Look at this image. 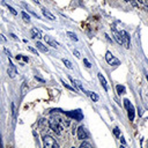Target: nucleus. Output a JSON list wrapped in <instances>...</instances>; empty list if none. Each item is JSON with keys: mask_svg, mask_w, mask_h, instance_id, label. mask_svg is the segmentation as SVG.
<instances>
[{"mask_svg": "<svg viewBox=\"0 0 148 148\" xmlns=\"http://www.w3.org/2000/svg\"><path fill=\"white\" fill-rule=\"evenodd\" d=\"M43 145L45 148H59V145L51 135H44L43 136Z\"/></svg>", "mask_w": 148, "mask_h": 148, "instance_id": "1", "label": "nucleus"}, {"mask_svg": "<svg viewBox=\"0 0 148 148\" xmlns=\"http://www.w3.org/2000/svg\"><path fill=\"white\" fill-rule=\"evenodd\" d=\"M51 130L57 134V135H60L62 133V125L59 123L58 119H51L50 123H49Z\"/></svg>", "mask_w": 148, "mask_h": 148, "instance_id": "2", "label": "nucleus"}, {"mask_svg": "<svg viewBox=\"0 0 148 148\" xmlns=\"http://www.w3.org/2000/svg\"><path fill=\"white\" fill-rule=\"evenodd\" d=\"M105 60H106V62H108L109 65H112V66H118V65H120L119 59H117L111 52H106V54H105Z\"/></svg>", "mask_w": 148, "mask_h": 148, "instance_id": "3", "label": "nucleus"}, {"mask_svg": "<svg viewBox=\"0 0 148 148\" xmlns=\"http://www.w3.org/2000/svg\"><path fill=\"white\" fill-rule=\"evenodd\" d=\"M124 104H125V106H126V109H127V113H128L130 120H133V119H134V108H133L132 103H131L127 98H125V99H124Z\"/></svg>", "mask_w": 148, "mask_h": 148, "instance_id": "4", "label": "nucleus"}, {"mask_svg": "<svg viewBox=\"0 0 148 148\" xmlns=\"http://www.w3.org/2000/svg\"><path fill=\"white\" fill-rule=\"evenodd\" d=\"M120 36H121V39H123V45H124V47H125V49H130L131 42H130V36H128V34H127L126 31L121 30V31H120Z\"/></svg>", "mask_w": 148, "mask_h": 148, "instance_id": "5", "label": "nucleus"}, {"mask_svg": "<svg viewBox=\"0 0 148 148\" xmlns=\"http://www.w3.org/2000/svg\"><path fill=\"white\" fill-rule=\"evenodd\" d=\"M76 134H77L79 140H86L87 136H88V133H87V131H86V128H84L83 126H80V127L77 128Z\"/></svg>", "mask_w": 148, "mask_h": 148, "instance_id": "6", "label": "nucleus"}, {"mask_svg": "<svg viewBox=\"0 0 148 148\" xmlns=\"http://www.w3.org/2000/svg\"><path fill=\"white\" fill-rule=\"evenodd\" d=\"M7 73H8V75H9V77H12V79H14L15 76H16V68H15V66L12 64V62H9V67L7 68Z\"/></svg>", "mask_w": 148, "mask_h": 148, "instance_id": "7", "label": "nucleus"}, {"mask_svg": "<svg viewBox=\"0 0 148 148\" xmlns=\"http://www.w3.org/2000/svg\"><path fill=\"white\" fill-rule=\"evenodd\" d=\"M112 29V32H113V37H114V39L117 40V43L118 44H123V39H121V36H120V32H118L113 27L111 28Z\"/></svg>", "mask_w": 148, "mask_h": 148, "instance_id": "8", "label": "nucleus"}, {"mask_svg": "<svg viewBox=\"0 0 148 148\" xmlns=\"http://www.w3.org/2000/svg\"><path fill=\"white\" fill-rule=\"evenodd\" d=\"M44 39L46 40V43H47L49 45H51V46H53V47H56V49H57V47H59V43H58V42H56L54 39L50 38L49 36H45V37H44Z\"/></svg>", "mask_w": 148, "mask_h": 148, "instance_id": "9", "label": "nucleus"}, {"mask_svg": "<svg viewBox=\"0 0 148 148\" xmlns=\"http://www.w3.org/2000/svg\"><path fill=\"white\" fill-rule=\"evenodd\" d=\"M97 76H98V80H99V82L102 83V86H103V88H104L105 90H108V89H109V87H108V83H106V80L104 79V76L102 75V73H98V74H97Z\"/></svg>", "mask_w": 148, "mask_h": 148, "instance_id": "10", "label": "nucleus"}, {"mask_svg": "<svg viewBox=\"0 0 148 148\" xmlns=\"http://www.w3.org/2000/svg\"><path fill=\"white\" fill-rule=\"evenodd\" d=\"M68 114H69L71 117H74V119H76V120L82 119V113H81L80 110H76V111H74V112H69Z\"/></svg>", "mask_w": 148, "mask_h": 148, "instance_id": "11", "label": "nucleus"}, {"mask_svg": "<svg viewBox=\"0 0 148 148\" xmlns=\"http://www.w3.org/2000/svg\"><path fill=\"white\" fill-rule=\"evenodd\" d=\"M42 13H43V15H44L45 17H47L49 20H51V21H54V20H56V16H54L52 13H50L49 10H46V9H42Z\"/></svg>", "mask_w": 148, "mask_h": 148, "instance_id": "12", "label": "nucleus"}, {"mask_svg": "<svg viewBox=\"0 0 148 148\" xmlns=\"http://www.w3.org/2000/svg\"><path fill=\"white\" fill-rule=\"evenodd\" d=\"M31 35H32V38H35V39H39V38H42V36H40V32L37 30V29H31Z\"/></svg>", "mask_w": 148, "mask_h": 148, "instance_id": "13", "label": "nucleus"}, {"mask_svg": "<svg viewBox=\"0 0 148 148\" xmlns=\"http://www.w3.org/2000/svg\"><path fill=\"white\" fill-rule=\"evenodd\" d=\"M69 80H71V81H72V82H73V83H74V84H75V86H76V87L80 89V90H82L83 92H87V91H84V89H83V86L81 84V82H80V81H77V80H73L72 77H69Z\"/></svg>", "mask_w": 148, "mask_h": 148, "instance_id": "14", "label": "nucleus"}, {"mask_svg": "<svg viewBox=\"0 0 148 148\" xmlns=\"http://www.w3.org/2000/svg\"><path fill=\"white\" fill-rule=\"evenodd\" d=\"M86 94L92 99V102H97V101H98V95H97V94H95V92H92V91H87Z\"/></svg>", "mask_w": 148, "mask_h": 148, "instance_id": "15", "label": "nucleus"}, {"mask_svg": "<svg viewBox=\"0 0 148 148\" xmlns=\"http://www.w3.org/2000/svg\"><path fill=\"white\" fill-rule=\"evenodd\" d=\"M36 46H37V49H39L42 52H45V53H46V52H49V49H47L46 46H44L40 42H37V43H36Z\"/></svg>", "mask_w": 148, "mask_h": 148, "instance_id": "16", "label": "nucleus"}, {"mask_svg": "<svg viewBox=\"0 0 148 148\" xmlns=\"http://www.w3.org/2000/svg\"><path fill=\"white\" fill-rule=\"evenodd\" d=\"M68 37H69V39L71 40H74V42H77L79 39H77V37H76V35L74 34V32H71V31H67V34H66Z\"/></svg>", "mask_w": 148, "mask_h": 148, "instance_id": "17", "label": "nucleus"}, {"mask_svg": "<svg viewBox=\"0 0 148 148\" xmlns=\"http://www.w3.org/2000/svg\"><path fill=\"white\" fill-rule=\"evenodd\" d=\"M116 90H117V92H118L119 95L125 94V87H124V86H120V84L116 86Z\"/></svg>", "mask_w": 148, "mask_h": 148, "instance_id": "18", "label": "nucleus"}, {"mask_svg": "<svg viewBox=\"0 0 148 148\" xmlns=\"http://www.w3.org/2000/svg\"><path fill=\"white\" fill-rule=\"evenodd\" d=\"M62 62L65 64V66H66L68 69H73V65H72V62H71L68 59H65V58H64V59H62Z\"/></svg>", "mask_w": 148, "mask_h": 148, "instance_id": "19", "label": "nucleus"}, {"mask_svg": "<svg viewBox=\"0 0 148 148\" xmlns=\"http://www.w3.org/2000/svg\"><path fill=\"white\" fill-rule=\"evenodd\" d=\"M60 81H61V83H62V86H64V87H66L67 89H69V90H72V91H74V92H75V89H74L73 87H71L68 83H66V82H65V80H62V79H61Z\"/></svg>", "mask_w": 148, "mask_h": 148, "instance_id": "20", "label": "nucleus"}, {"mask_svg": "<svg viewBox=\"0 0 148 148\" xmlns=\"http://www.w3.org/2000/svg\"><path fill=\"white\" fill-rule=\"evenodd\" d=\"M21 16L23 17V20H24L25 22H30V16H29L25 12H22V13H21Z\"/></svg>", "mask_w": 148, "mask_h": 148, "instance_id": "21", "label": "nucleus"}, {"mask_svg": "<svg viewBox=\"0 0 148 148\" xmlns=\"http://www.w3.org/2000/svg\"><path fill=\"white\" fill-rule=\"evenodd\" d=\"M3 5H6V6H7V8H8L9 10H10V13H12L13 15H16V14H17V12H16V10H15V9H14V8L12 7V6H9V5H7V3H5V2H3Z\"/></svg>", "mask_w": 148, "mask_h": 148, "instance_id": "22", "label": "nucleus"}, {"mask_svg": "<svg viewBox=\"0 0 148 148\" xmlns=\"http://www.w3.org/2000/svg\"><path fill=\"white\" fill-rule=\"evenodd\" d=\"M58 120L62 126H68L69 125V120H64V119H58Z\"/></svg>", "mask_w": 148, "mask_h": 148, "instance_id": "23", "label": "nucleus"}, {"mask_svg": "<svg viewBox=\"0 0 148 148\" xmlns=\"http://www.w3.org/2000/svg\"><path fill=\"white\" fill-rule=\"evenodd\" d=\"M113 133H114V135H116L117 138L120 136V132H119V128H118V127H114V128H113Z\"/></svg>", "mask_w": 148, "mask_h": 148, "instance_id": "24", "label": "nucleus"}, {"mask_svg": "<svg viewBox=\"0 0 148 148\" xmlns=\"http://www.w3.org/2000/svg\"><path fill=\"white\" fill-rule=\"evenodd\" d=\"M81 148H83V147H88V148H91V145L89 143V142H86V141H83L82 143H81V146H80Z\"/></svg>", "mask_w": 148, "mask_h": 148, "instance_id": "25", "label": "nucleus"}, {"mask_svg": "<svg viewBox=\"0 0 148 148\" xmlns=\"http://www.w3.org/2000/svg\"><path fill=\"white\" fill-rule=\"evenodd\" d=\"M27 49H28L31 53H35V54L37 53V50H36V49H34V47H31V46H27Z\"/></svg>", "mask_w": 148, "mask_h": 148, "instance_id": "26", "label": "nucleus"}, {"mask_svg": "<svg viewBox=\"0 0 148 148\" xmlns=\"http://www.w3.org/2000/svg\"><path fill=\"white\" fill-rule=\"evenodd\" d=\"M73 54H74L76 58H81V54H80V52H79L77 50H73Z\"/></svg>", "mask_w": 148, "mask_h": 148, "instance_id": "27", "label": "nucleus"}, {"mask_svg": "<svg viewBox=\"0 0 148 148\" xmlns=\"http://www.w3.org/2000/svg\"><path fill=\"white\" fill-rule=\"evenodd\" d=\"M83 62H84L86 67H88V68H90V67H91V65H90V62L88 61V59H86V58H84V59H83Z\"/></svg>", "mask_w": 148, "mask_h": 148, "instance_id": "28", "label": "nucleus"}, {"mask_svg": "<svg viewBox=\"0 0 148 148\" xmlns=\"http://www.w3.org/2000/svg\"><path fill=\"white\" fill-rule=\"evenodd\" d=\"M28 89V87H27V84H25V82L23 83V87H22V95H24L25 94V90Z\"/></svg>", "mask_w": 148, "mask_h": 148, "instance_id": "29", "label": "nucleus"}, {"mask_svg": "<svg viewBox=\"0 0 148 148\" xmlns=\"http://www.w3.org/2000/svg\"><path fill=\"white\" fill-rule=\"evenodd\" d=\"M145 8H146V10L148 12V1L147 0H143V5H142Z\"/></svg>", "mask_w": 148, "mask_h": 148, "instance_id": "30", "label": "nucleus"}, {"mask_svg": "<svg viewBox=\"0 0 148 148\" xmlns=\"http://www.w3.org/2000/svg\"><path fill=\"white\" fill-rule=\"evenodd\" d=\"M35 79H36V80H37V81H39V82H44V80H43V79H42V77H39V76H37V75H36V76H35Z\"/></svg>", "mask_w": 148, "mask_h": 148, "instance_id": "31", "label": "nucleus"}, {"mask_svg": "<svg viewBox=\"0 0 148 148\" xmlns=\"http://www.w3.org/2000/svg\"><path fill=\"white\" fill-rule=\"evenodd\" d=\"M10 37H12V38H13L14 40H17V37H16V36H15L14 34H10Z\"/></svg>", "mask_w": 148, "mask_h": 148, "instance_id": "32", "label": "nucleus"}, {"mask_svg": "<svg viewBox=\"0 0 148 148\" xmlns=\"http://www.w3.org/2000/svg\"><path fill=\"white\" fill-rule=\"evenodd\" d=\"M104 36H105V37H106V39H108V40H109V42H111V43H112V39H111V38H110V37H109V35H108V34H105V35H104Z\"/></svg>", "mask_w": 148, "mask_h": 148, "instance_id": "33", "label": "nucleus"}, {"mask_svg": "<svg viewBox=\"0 0 148 148\" xmlns=\"http://www.w3.org/2000/svg\"><path fill=\"white\" fill-rule=\"evenodd\" d=\"M12 113H15V109H14V103H12Z\"/></svg>", "mask_w": 148, "mask_h": 148, "instance_id": "34", "label": "nucleus"}, {"mask_svg": "<svg viewBox=\"0 0 148 148\" xmlns=\"http://www.w3.org/2000/svg\"><path fill=\"white\" fill-rule=\"evenodd\" d=\"M0 39H1V40H3V42H6V38H5V36H3V35H1V34H0Z\"/></svg>", "mask_w": 148, "mask_h": 148, "instance_id": "35", "label": "nucleus"}, {"mask_svg": "<svg viewBox=\"0 0 148 148\" xmlns=\"http://www.w3.org/2000/svg\"><path fill=\"white\" fill-rule=\"evenodd\" d=\"M15 58H16L17 60H21V59H22V56H21V54H18V56H16Z\"/></svg>", "mask_w": 148, "mask_h": 148, "instance_id": "36", "label": "nucleus"}, {"mask_svg": "<svg viewBox=\"0 0 148 148\" xmlns=\"http://www.w3.org/2000/svg\"><path fill=\"white\" fill-rule=\"evenodd\" d=\"M125 1H126V2H130V0H125Z\"/></svg>", "mask_w": 148, "mask_h": 148, "instance_id": "37", "label": "nucleus"}]
</instances>
